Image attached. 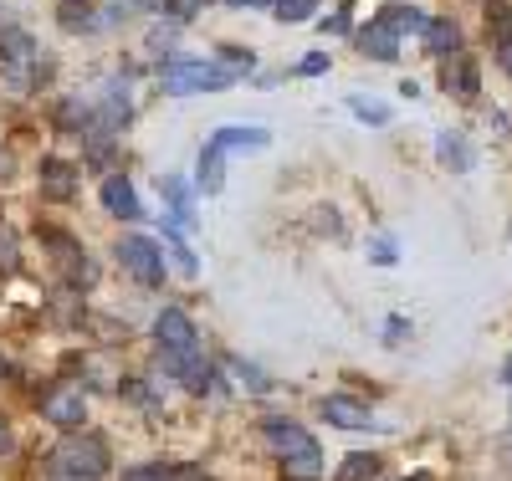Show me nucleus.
Masks as SVG:
<instances>
[{"label":"nucleus","instance_id":"obj_16","mask_svg":"<svg viewBox=\"0 0 512 481\" xmlns=\"http://www.w3.org/2000/svg\"><path fill=\"white\" fill-rule=\"evenodd\" d=\"M379 21H384V26H390V31L400 36V31H425V21H431V16H420L415 6H390V11H384Z\"/></svg>","mask_w":512,"mask_h":481},{"label":"nucleus","instance_id":"obj_13","mask_svg":"<svg viewBox=\"0 0 512 481\" xmlns=\"http://www.w3.org/2000/svg\"><path fill=\"white\" fill-rule=\"evenodd\" d=\"M446 93L451 98H477V62L472 57H451L446 62Z\"/></svg>","mask_w":512,"mask_h":481},{"label":"nucleus","instance_id":"obj_35","mask_svg":"<svg viewBox=\"0 0 512 481\" xmlns=\"http://www.w3.org/2000/svg\"><path fill=\"white\" fill-rule=\"evenodd\" d=\"M415 481H425V476H415Z\"/></svg>","mask_w":512,"mask_h":481},{"label":"nucleus","instance_id":"obj_7","mask_svg":"<svg viewBox=\"0 0 512 481\" xmlns=\"http://www.w3.org/2000/svg\"><path fill=\"white\" fill-rule=\"evenodd\" d=\"M164 374H175L185 389H195V395H205L210 389V364H205V348H185V354H159Z\"/></svg>","mask_w":512,"mask_h":481},{"label":"nucleus","instance_id":"obj_9","mask_svg":"<svg viewBox=\"0 0 512 481\" xmlns=\"http://www.w3.org/2000/svg\"><path fill=\"white\" fill-rule=\"evenodd\" d=\"M41 195L47 200H72L77 195V169L67 159H41Z\"/></svg>","mask_w":512,"mask_h":481},{"label":"nucleus","instance_id":"obj_11","mask_svg":"<svg viewBox=\"0 0 512 481\" xmlns=\"http://www.w3.org/2000/svg\"><path fill=\"white\" fill-rule=\"evenodd\" d=\"M103 205L118 215V221H139V195H134V185H128L123 174L103 180Z\"/></svg>","mask_w":512,"mask_h":481},{"label":"nucleus","instance_id":"obj_14","mask_svg":"<svg viewBox=\"0 0 512 481\" xmlns=\"http://www.w3.org/2000/svg\"><path fill=\"white\" fill-rule=\"evenodd\" d=\"M425 47H431V57H446L461 47V26L451 16H436V21H425Z\"/></svg>","mask_w":512,"mask_h":481},{"label":"nucleus","instance_id":"obj_33","mask_svg":"<svg viewBox=\"0 0 512 481\" xmlns=\"http://www.w3.org/2000/svg\"><path fill=\"white\" fill-rule=\"evenodd\" d=\"M6 169H11V159H6V154H0V174H6Z\"/></svg>","mask_w":512,"mask_h":481},{"label":"nucleus","instance_id":"obj_31","mask_svg":"<svg viewBox=\"0 0 512 481\" xmlns=\"http://www.w3.org/2000/svg\"><path fill=\"white\" fill-rule=\"evenodd\" d=\"M0 451H11V420L0 415Z\"/></svg>","mask_w":512,"mask_h":481},{"label":"nucleus","instance_id":"obj_3","mask_svg":"<svg viewBox=\"0 0 512 481\" xmlns=\"http://www.w3.org/2000/svg\"><path fill=\"white\" fill-rule=\"evenodd\" d=\"M52 471L57 476H77V481H93L108 471V446L98 441V435H67V441L57 446L52 456Z\"/></svg>","mask_w":512,"mask_h":481},{"label":"nucleus","instance_id":"obj_10","mask_svg":"<svg viewBox=\"0 0 512 481\" xmlns=\"http://www.w3.org/2000/svg\"><path fill=\"white\" fill-rule=\"evenodd\" d=\"M359 47H364L374 62H395V57H400V36L384 26V21H369V26L359 31Z\"/></svg>","mask_w":512,"mask_h":481},{"label":"nucleus","instance_id":"obj_19","mask_svg":"<svg viewBox=\"0 0 512 481\" xmlns=\"http://www.w3.org/2000/svg\"><path fill=\"white\" fill-rule=\"evenodd\" d=\"M374 471H379V456H364V451H359V456H349V461H344L338 481H369Z\"/></svg>","mask_w":512,"mask_h":481},{"label":"nucleus","instance_id":"obj_6","mask_svg":"<svg viewBox=\"0 0 512 481\" xmlns=\"http://www.w3.org/2000/svg\"><path fill=\"white\" fill-rule=\"evenodd\" d=\"M154 338L164 343L159 354H185V348H200V333H195V323L185 318V308H164V313L154 318Z\"/></svg>","mask_w":512,"mask_h":481},{"label":"nucleus","instance_id":"obj_4","mask_svg":"<svg viewBox=\"0 0 512 481\" xmlns=\"http://www.w3.org/2000/svg\"><path fill=\"white\" fill-rule=\"evenodd\" d=\"M236 67H216V62H169L164 67V87L169 93H216V87H231Z\"/></svg>","mask_w":512,"mask_h":481},{"label":"nucleus","instance_id":"obj_12","mask_svg":"<svg viewBox=\"0 0 512 481\" xmlns=\"http://www.w3.org/2000/svg\"><path fill=\"white\" fill-rule=\"evenodd\" d=\"M323 415L338 425V430H369L374 425V415L359 405V400H344V395H333V400H323Z\"/></svg>","mask_w":512,"mask_h":481},{"label":"nucleus","instance_id":"obj_21","mask_svg":"<svg viewBox=\"0 0 512 481\" xmlns=\"http://www.w3.org/2000/svg\"><path fill=\"white\" fill-rule=\"evenodd\" d=\"M62 26H67V31H93L98 21H93L88 6H62Z\"/></svg>","mask_w":512,"mask_h":481},{"label":"nucleus","instance_id":"obj_5","mask_svg":"<svg viewBox=\"0 0 512 481\" xmlns=\"http://www.w3.org/2000/svg\"><path fill=\"white\" fill-rule=\"evenodd\" d=\"M118 261H123V272L134 282H144V287L164 282V251L149 236H118Z\"/></svg>","mask_w":512,"mask_h":481},{"label":"nucleus","instance_id":"obj_17","mask_svg":"<svg viewBox=\"0 0 512 481\" xmlns=\"http://www.w3.org/2000/svg\"><path fill=\"white\" fill-rule=\"evenodd\" d=\"M436 154H441V164H451V169H472V149L461 144V134H441Z\"/></svg>","mask_w":512,"mask_h":481},{"label":"nucleus","instance_id":"obj_15","mask_svg":"<svg viewBox=\"0 0 512 481\" xmlns=\"http://www.w3.org/2000/svg\"><path fill=\"white\" fill-rule=\"evenodd\" d=\"M159 195L169 200V205H175V231H190L195 226V210H190V190L175 180V174H164V180H159Z\"/></svg>","mask_w":512,"mask_h":481},{"label":"nucleus","instance_id":"obj_22","mask_svg":"<svg viewBox=\"0 0 512 481\" xmlns=\"http://www.w3.org/2000/svg\"><path fill=\"white\" fill-rule=\"evenodd\" d=\"M123 481H169V466H128Z\"/></svg>","mask_w":512,"mask_h":481},{"label":"nucleus","instance_id":"obj_23","mask_svg":"<svg viewBox=\"0 0 512 481\" xmlns=\"http://www.w3.org/2000/svg\"><path fill=\"white\" fill-rule=\"evenodd\" d=\"M231 369L246 379V389H267V374H262V369H251L246 359H231Z\"/></svg>","mask_w":512,"mask_h":481},{"label":"nucleus","instance_id":"obj_1","mask_svg":"<svg viewBox=\"0 0 512 481\" xmlns=\"http://www.w3.org/2000/svg\"><path fill=\"white\" fill-rule=\"evenodd\" d=\"M267 144V128H216L200 149V169H195V185L205 195H216L226 185V154L231 149H262Z\"/></svg>","mask_w":512,"mask_h":481},{"label":"nucleus","instance_id":"obj_2","mask_svg":"<svg viewBox=\"0 0 512 481\" xmlns=\"http://www.w3.org/2000/svg\"><path fill=\"white\" fill-rule=\"evenodd\" d=\"M267 425V446L297 471V476H318L323 471V451H318V441L303 430V425H292V420H262Z\"/></svg>","mask_w":512,"mask_h":481},{"label":"nucleus","instance_id":"obj_26","mask_svg":"<svg viewBox=\"0 0 512 481\" xmlns=\"http://www.w3.org/2000/svg\"><path fill=\"white\" fill-rule=\"evenodd\" d=\"M349 108H354L359 118H369V123H384V118H390V113H384V108H369L364 98H349Z\"/></svg>","mask_w":512,"mask_h":481},{"label":"nucleus","instance_id":"obj_32","mask_svg":"<svg viewBox=\"0 0 512 481\" xmlns=\"http://www.w3.org/2000/svg\"><path fill=\"white\" fill-rule=\"evenodd\" d=\"M231 6H267V0H231Z\"/></svg>","mask_w":512,"mask_h":481},{"label":"nucleus","instance_id":"obj_20","mask_svg":"<svg viewBox=\"0 0 512 481\" xmlns=\"http://www.w3.org/2000/svg\"><path fill=\"white\" fill-rule=\"evenodd\" d=\"M318 11V0H277V21H303Z\"/></svg>","mask_w":512,"mask_h":481},{"label":"nucleus","instance_id":"obj_25","mask_svg":"<svg viewBox=\"0 0 512 481\" xmlns=\"http://www.w3.org/2000/svg\"><path fill=\"white\" fill-rule=\"evenodd\" d=\"M169 241H175V231H169ZM175 267H180L185 277H195V272H200V267H195V256H190V251H185L180 241H175Z\"/></svg>","mask_w":512,"mask_h":481},{"label":"nucleus","instance_id":"obj_28","mask_svg":"<svg viewBox=\"0 0 512 481\" xmlns=\"http://www.w3.org/2000/svg\"><path fill=\"white\" fill-rule=\"evenodd\" d=\"M323 67H328V57H318V52L297 62V72H303V77H313V72H323Z\"/></svg>","mask_w":512,"mask_h":481},{"label":"nucleus","instance_id":"obj_36","mask_svg":"<svg viewBox=\"0 0 512 481\" xmlns=\"http://www.w3.org/2000/svg\"><path fill=\"white\" fill-rule=\"evenodd\" d=\"M0 369H6V364H0Z\"/></svg>","mask_w":512,"mask_h":481},{"label":"nucleus","instance_id":"obj_29","mask_svg":"<svg viewBox=\"0 0 512 481\" xmlns=\"http://www.w3.org/2000/svg\"><path fill=\"white\" fill-rule=\"evenodd\" d=\"M374 256H379V267H390V261H395V246H390V241H374Z\"/></svg>","mask_w":512,"mask_h":481},{"label":"nucleus","instance_id":"obj_8","mask_svg":"<svg viewBox=\"0 0 512 481\" xmlns=\"http://www.w3.org/2000/svg\"><path fill=\"white\" fill-rule=\"evenodd\" d=\"M41 410H47V420L52 425H82V415H88V400H82V389H72V384H57L47 400H41Z\"/></svg>","mask_w":512,"mask_h":481},{"label":"nucleus","instance_id":"obj_24","mask_svg":"<svg viewBox=\"0 0 512 481\" xmlns=\"http://www.w3.org/2000/svg\"><path fill=\"white\" fill-rule=\"evenodd\" d=\"M11 267H16V236L0 231V272H11Z\"/></svg>","mask_w":512,"mask_h":481},{"label":"nucleus","instance_id":"obj_30","mask_svg":"<svg viewBox=\"0 0 512 481\" xmlns=\"http://www.w3.org/2000/svg\"><path fill=\"white\" fill-rule=\"evenodd\" d=\"M497 62H502V72H507V77H512V36H507V41H502V52H497Z\"/></svg>","mask_w":512,"mask_h":481},{"label":"nucleus","instance_id":"obj_27","mask_svg":"<svg viewBox=\"0 0 512 481\" xmlns=\"http://www.w3.org/2000/svg\"><path fill=\"white\" fill-rule=\"evenodd\" d=\"M169 481H210V476L195 471V466H169Z\"/></svg>","mask_w":512,"mask_h":481},{"label":"nucleus","instance_id":"obj_34","mask_svg":"<svg viewBox=\"0 0 512 481\" xmlns=\"http://www.w3.org/2000/svg\"><path fill=\"white\" fill-rule=\"evenodd\" d=\"M502 374H507V384H512V359H507V369H502Z\"/></svg>","mask_w":512,"mask_h":481},{"label":"nucleus","instance_id":"obj_18","mask_svg":"<svg viewBox=\"0 0 512 481\" xmlns=\"http://www.w3.org/2000/svg\"><path fill=\"white\" fill-rule=\"evenodd\" d=\"M0 52H6L11 62H26L31 57V36L16 31V26H0Z\"/></svg>","mask_w":512,"mask_h":481}]
</instances>
